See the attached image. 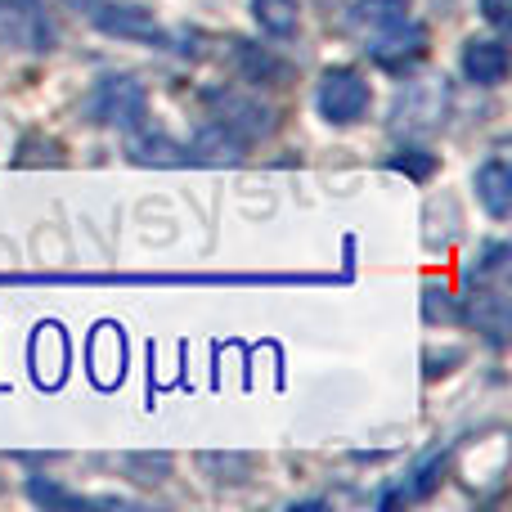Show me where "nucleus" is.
Listing matches in <instances>:
<instances>
[{"label":"nucleus","mask_w":512,"mask_h":512,"mask_svg":"<svg viewBox=\"0 0 512 512\" xmlns=\"http://www.w3.org/2000/svg\"><path fill=\"white\" fill-rule=\"evenodd\" d=\"M252 18L261 23L265 36L288 41V36L301 27V0H252Z\"/></svg>","instance_id":"nucleus-10"},{"label":"nucleus","mask_w":512,"mask_h":512,"mask_svg":"<svg viewBox=\"0 0 512 512\" xmlns=\"http://www.w3.org/2000/svg\"><path fill=\"white\" fill-rule=\"evenodd\" d=\"M409 23V0H355L351 9V27L360 36H387L396 27Z\"/></svg>","instance_id":"nucleus-7"},{"label":"nucleus","mask_w":512,"mask_h":512,"mask_svg":"<svg viewBox=\"0 0 512 512\" xmlns=\"http://www.w3.org/2000/svg\"><path fill=\"white\" fill-rule=\"evenodd\" d=\"M463 77L472 86H499L508 77V45L504 41H468L463 45Z\"/></svg>","instance_id":"nucleus-6"},{"label":"nucleus","mask_w":512,"mask_h":512,"mask_svg":"<svg viewBox=\"0 0 512 512\" xmlns=\"http://www.w3.org/2000/svg\"><path fill=\"white\" fill-rule=\"evenodd\" d=\"M63 5H68V9H77V14H90V9H95L99 0H63Z\"/></svg>","instance_id":"nucleus-16"},{"label":"nucleus","mask_w":512,"mask_h":512,"mask_svg":"<svg viewBox=\"0 0 512 512\" xmlns=\"http://www.w3.org/2000/svg\"><path fill=\"white\" fill-rule=\"evenodd\" d=\"M239 54H243V63H248V77H252V81H261V77H279V72H283L279 63H274L265 50H256V45H243Z\"/></svg>","instance_id":"nucleus-14"},{"label":"nucleus","mask_w":512,"mask_h":512,"mask_svg":"<svg viewBox=\"0 0 512 512\" xmlns=\"http://www.w3.org/2000/svg\"><path fill=\"white\" fill-rule=\"evenodd\" d=\"M477 203L486 207L495 221H508V212H512V171H508L504 158L481 162V171H477Z\"/></svg>","instance_id":"nucleus-8"},{"label":"nucleus","mask_w":512,"mask_h":512,"mask_svg":"<svg viewBox=\"0 0 512 512\" xmlns=\"http://www.w3.org/2000/svg\"><path fill=\"white\" fill-rule=\"evenodd\" d=\"M90 18H95L99 32L117 36V41H135V45H171L167 27L153 18V9L144 5H104L99 0L95 9H90Z\"/></svg>","instance_id":"nucleus-4"},{"label":"nucleus","mask_w":512,"mask_h":512,"mask_svg":"<svg viewBox=\"0 0 512 512\" xmlns=\"http://www.w3.org/2000/svg\"><path fill=\"white\" fill-rule=\"evenodd\" d=\"M216 104H221L216 122H225L230 131H239L243 140H248V135H265L274 126L265 108H256V104H248V99H239V95H216Z\"/></svg>","instance_id":"nucleus-9"},{"label":"nucleus","mask_w":512,"mask_h":512,"mask_svg":"<svg viewBox=\"0 0 512 512\" xmlns=\"http://www.w3.org/2000/svg\"><path fill=\"white\" fill-rule=\"evenodd\" d=\"M0 41L23 54H50L59 32L41 0H0Z\"/></svg>","instance_id":"nucleus-1"},{"label":"nucleus","mask_w":512,"mask_h":512,"mask_svg":"<svg viewBox=\"0 0 512 512\" xmlns=\"http://www.w3.org/2000/svg\"><path fill=\"white\" fill-rule=\"evenodd\" d=\"M481 14H486V23L504 27L508 23V0H481Z\"/></svg>","instance_id":"nucleus-15"},{"label":"nucleus","mask_w":512,"mask_h":512,"mask_svg":"<svg viewBox=\"0 0 512 512\" xmlns=\"http://www.w3.org/2000/svg\"><path fill=\"white\" fill-rule=\"evenodd\" d=\"M369 104H373V90L355 68H328L324 81H319V90H315L319 117L333 126H355L364 113H369Z\"/></svg>","instance_id":"nucleus-2"},{"label":"nucleus","mask_w":512,"mask_h":512,"mask_svg":"<svg viewBox=\"0 0 512 512\" xmlns=\"http://www.w3.org/2000/svg\"><path fill=\"white\" fill-rule=\"evenodd\" d=\"M369 54L382 63V68H391V72L414 68V63L427 54V27L405 23V27H396V32H387V36H373Z\"/></svg>","instance_id":"nucleus-5"},{"label":"nucleus","mask_w":512,"mask_h":512,"mask_svg":"<svg viewBox=\"0 0 512 512\" xmlns=\"http://www.w3.org/2000/svg\"><path fill=\"white\" fill-rule=\"evenodd\" d=\"M144 113H149V95L135 77H104L90 95V117L99 126H117V131H144Z\"/></svg>","instance_id":"nucleus-3"},{"label":"nucleus","mask_w":512,"mask_h":512,"mask_svg":"<svg viewBox=\"0 0 512 512\" xmlns=\"http://www.w3.org/2000/svg\"><path fill=\"white\" fill-rule=\"evenodd\" d=\"M391 167L409 171L414 180H427V176L436 171V153H423V149H400V158L391 162Z\"/></svg>","instance_id":"nucleus-13"},{"label":"nucleus","mask_w":512,"mask_h":512,"mask_svg":"<svg viewBox=\"0 0 512 512\" xmlns=\"http://www.w3.org/2000/svg\"><path fill=\"white\" fill-rule=\"evenodd\" d=\"M131 158L135 162H158V167H185V162H194V153L180 149V144H171L167 135H135L131 140Z\"/></svg>","instance_id":"nucleus-12"},{"label":"nucleus","mask_w":512,"mask_h":512,"mask_svg":"<svg viewBox=\"0 0 512 512\" xmlns=\"http://www.w3.org/2000/svg\"><path fill=\"white\" fill-rule=\"evenodd\" d=\"M472 324H477L490 342H504V333H508V301H504V292H499V288L477 292V297H472Z\"/></svg>","instance_id":"nucleus-11"}]
</instances>
